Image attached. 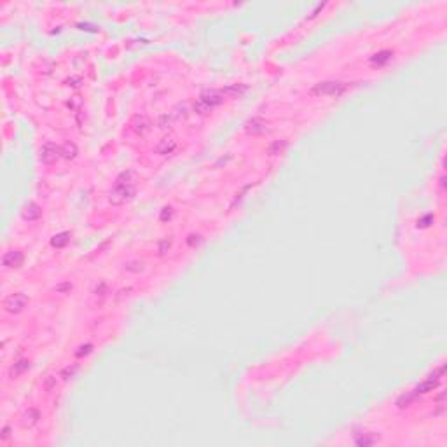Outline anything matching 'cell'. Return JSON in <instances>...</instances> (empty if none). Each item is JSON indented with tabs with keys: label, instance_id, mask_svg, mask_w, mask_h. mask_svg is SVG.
Listing matches in <instances>:
<instances>
[{
	"label": "cell",
	"instance_id": "ba28073f",
	"mask_svg": "<svg viewBox=\"0 0 447 447\" xmlns=\"http://www.w3.org/2000/svg\"><path fill=\"white\" fill-rule=\"evenodd\" d=\"M68 234H60V236H54L53 240V245H56V247H61V245H65L68 241Z\"/></svg>",
	"mask_w": 447,
	"mask_h": 447
},
{
	"label": "cell",
	"instance_id": "52a82bcc",
	"mask_svg": "<svg viewBox=\"0 0 447 447\" xmlns=\"http://www.w3.org/2000/svg\"><path fill=\"white\" fill-rule=\"evenodd\" d=\"M40 217V208L37 206V204H28L27 210H25V218H28V220H35V218Z\"/></svg>",
	"mask_w": 447,
	"mask_h": 447
},
{
	"label": "cell",
	"instance_id": "3957f363",
	"mask_svg": "<svg viewBox=\"0 0 447 447\" xmlns=\"http://www.w3.org/2000/svg\"><path fill=\"white\" fill-rule=\"evenodd\" d=\"M222 96H224V94L220 93V91H213V89L204 91V93L199 96V105H197V107H199L201 112H206V110H210L211 107H215V105L220 103Z\"/></svg>",
	"mask_w": 447,
	"mask_h": 447
},
{
	"label": "cell",
	"instance_id": "6da1fadb",
	"mask_svg": "<svg viewBox=\"0 0 447 447\" xmlns=\"http://www.w3.org/2000/svg\"><path fill=\"white\" fill-rule=\"evenodd\" d=\"M130 177H133V173H131V171L123 173L119 178H117L116 187H114V192L110 196L112 203H116V204L124 203L126 199H130V197L135 196L137 187H135V180H130Z\"/></svg>",
	"mask_w": 447,
	"mask_h": 447
},
{
	"label": "cell",
	"instance_id": "277c9868",
	"mask_svg": "<svg viewBox=\"0 0 447 447\" xmlns=\"http://www.w3.org/2000/svg\"><path fill=\"white\" fill-rule=\"evenodd\" d=\"M27 302H28V297L25 294H13L6 299L4 307H6V311H9V313H20V311H23V307L27 306Z\"/></svg>",
	"mask_w": 447,
	"mask_h": 447
},
{
	"label": "cell",
	"instance_id": "5b68a950",
	"mask_svg": "<svg viewBox=\"0 0 447 447\" xmlns=\"http://www.w3.org/2000/svg\"><path fill=\"white\" fill-rule=\"evenodd\" d=\"M23 264V254L21 252H7L6 255H4V266L7 267H18Z\"/></svg>",
	"mask_w": 447,
	"mask_h": 447
},
{
	"label": "cell",
	"instance_id": "8992f818",
	"mask_svg": "<svg viewBox=\"0 0 447 447\" xmlns=\"http://www.w3.org/2000/svg\"><path fill=\"white\" fill-rule=\"evenodd\" d=\"M391 56H393L391 51H379V53L371 56V63L376 65V67H383L384 63H388V61L391 60Z\"/></svg>",
	"mask_w": 447,
	"mask_h": 447
},
{
	"label": "cell",
	"instance_id": "7a4b0ae2",
	"mask_svg": "<svg viewBox=\"0 0 447 447\" xmlns=\"http://www.w3.org/2000/svg\"><path fill=\"white\" fill-rule=\"evenodd\" d=\"M348 89L346 82H339V80H327V82H318L313 87L314 94H323V96H339Z\"/></svg>",
	"mask_w": 447,
	"mask_h": 447
}]
</instances>
